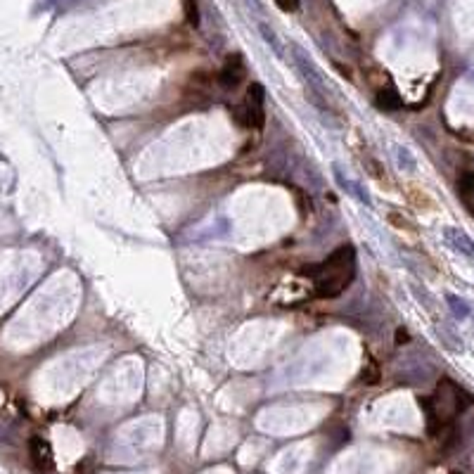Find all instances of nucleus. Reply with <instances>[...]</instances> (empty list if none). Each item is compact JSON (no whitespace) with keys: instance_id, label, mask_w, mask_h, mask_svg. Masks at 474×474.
<instances>
[{"instance_id":"nucleus-6","label":"nucleus","mask_w":474,"mask_h":474,"mask_svg":"<svg viewBox=\"0 0 474 474\" xmlns=\"http://www.w3.org/2000/svg\"><path fill=\"white\" fill-rule=\"evenodd\" d=\"M444 242L453 252L467 256V259H474V239L465 230H460V228H444Z\"/></svg>"},{"instance_id":"nucleus-9","label":"nucleus","mask_w":474,"mask_h":474,"mask_svg":"<svg viewBox=\"0 0 474 474\" xmlns=\"http://www.w3.org/2000/svg\"><path fill=\"white\" fill-rule=\"evenodd\" d=\"M363 382L367 384V387H375V384L379 382V367L375 361H367V365L363 367Z\"/></svg>"},{"instance_id":"nucleus-2","label":"nucleus","mask_w":474,"mask_h":474,"mask_svg":"<svg viewBox=\"0 0 474 474\" xmlns=\"http://www.w3.org/2000/svg\"><path fill=\"white\" fill-rule=\"evenodd\" d=\"M301 275L313 280V289L318 299H334L354 282L356 275V249L351 244L337 247L322 264L304 268Z\"/></svg>"},{"instance_id":"nucleus-1","label":"nucleus","mask_w":474,"mask_h":474,"mask_svg":"<svg viewBox=\"0 0 474 474\" xmlns=\"http://www.w3.org/2000/svg\"><path fill=\"white\" fill-rule=\"evenodd\" d=\"M472 403L474 399L458 382L444 377L429 399H420V408L425 412V420H427V432L432 437L448 432L453 427V422L458 420V415H462Z\"/></svg>"},{"instance_id":"nucleus-12","label":"nucleus","mask_w":474,"mask_h":474,"mask_svg":"<svg viewBox=\"0 0 474 474\" xmlns=\"http://www.w3.org/2000/svg\"><path fill=\"white\" fill-rule=\"evenodd\" d=\"M275 5L282 12H297L299 10V0H275Z\"/></svg>"},{"instance_id":"nucleus-10","label":"nucleus","mask_w":474,"mask_h":474,"mask_svg":"<svg viewBox=\"0 0 474 474\" xmlns=\"http://www.w3.org/2000/svg\"><path fill=\"white\" fill-rule=\"evenodd\" d=\"M446 301L453 306V313L458 316V318H467V316H470V306H467L462 299L455 297V294H448V297H446Z\"/></svg>"},{"instance_id":"nucleus-7","label":"nucleus","mask_w":474,"mask_h":474,"mask_svg":"<svg viewBox=\"0 0 474 474\" xmlns=\"http://www.w3.org/2000/svg\"><path fill=\"white\" fill-rule=\"evenodd\" d=\"M458 194L460 202L467 206V211L474 216V171H465L458 181Z\"/></svg>"},{"instance_id":"nucleus-13","label":"nucleus","mask_w":474,"mask_h":474,"mask_svg":"<svg viewBox=\"0 0 474 474\" xmlns=\"http://www.w3.org/2000/svg\"><path fill=\"white\" fill-rule=\"evenodd\" d=\"M403 161H405V169H415V161L410 159L408 149H399V164L403 166Z\"/></svg>"},{"instance_id":"nucleus-4","label":"nucleus","mask_w":474,"mask_h":474,"mask_svg":"<svg viewBox=\"0 0 474 474\" xmlns=\"http://www.w3.org/2000/svg\"><path fill=\"white\" fill-rule=\"evenodd\" d=\"M244 76H247V64H244L242 55H230L226 64L221 66L216 81H219L221 88H237L244 81Z\"/></svg>"},{"instance_id":"nucleus-5","label":"nucleus","mask_w":474,"mask_h":474,"mask_svg":"<svg viewBox=\"0 0 474 474\" xmlns=\"http://www.w3.org/2000/svg\"><path fill=\"white\" fill-rule=\"evenodd\" d=\"M29 458L33 462L38 472H50L55 467V458H53V448L43 437H31L29 441Z\"/></svg>"},{"instance_id":"nucleus-3","label":"nucleus","mask_w":474,"mask_h":474,"mask_svg":"<svg viewBox=\"0 0 474 474\" xmlns=\"http://www.w3.org/2000/svg\"><path fill=\"white\" fill-rule=\"evenodd\" d=\"M235 121L242 128H254L261 131L266 124V91L261 83H249L247 95H244L242 104L235 107Z\"/></svg>"},{"instance_id":"nucleus-8","label":"nucleus","mask_w":474,"mask_h":474,"mask_svg":"<svg viewBox=\"0 0 474 474\" xmlns=\"http://www.w3.org/2000/svg\"><path fill=\"white\" fill-rule=\"evenodd\" d=\"M375 102H377V107L384 111H396L403 107V100H401V95L396 93V88H384V91H379Z\"/></svg>"},{"instance_id":"nucleus-11","label":"nucleus","mask_w":474,"mask_h":474,"mask_svg":"<svg viewBox=\"0 0 474 474\" xmlns=\"http://www.w3.org/2000/svg\"><path fill=\"white\" fill-rule=\"evenodd\" d=\"M185 17L192 26H199V10H197V3H194V0H185Z\"/></svg>"}]
</instances>
